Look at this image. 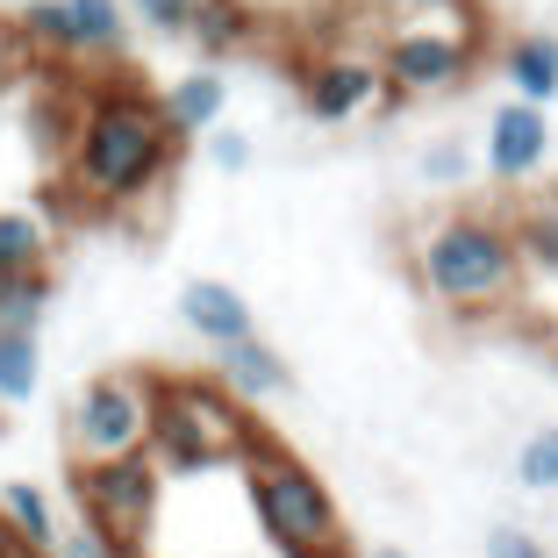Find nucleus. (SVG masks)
<instances>
[{
    "label": "nucleus",
    "mask_w": 558,
    "mask_h": 558,
    "mask_svg": "<svg viewBox=\"0 0 558 558\" xmlns=\"http://www.w3.org/2000/svg\"><path fill=\"white\" fill-rule=\"evenodd\" d=\"M180 165V136L165 130L158 94L136 80H94L65 122V201L86 215H122L150 201Z\"/></svg>",
    "instance_id": "obj_1"
},
{
    "label": "nucleus",
    "mask_w": 558,
    "mask_h": 558,
    "mask_svg": "<svg viewBox=\"0 0 558 558\" xmlns=\"http://www.w3.org/2000/svg\"><path fill=\"white\" fill-rule=\"evenodd\" d=\"M409 272L444 315H501L523 294V258H515L509 215L451 208L409 236Z\"/></svg>",
    "instance_id": "obj_2"
},
{
    "label": "nucleus",
    "mask_w": 558,
    "mask_h": 558,
    "mask_svg": "<svg viewBox=\"0 0 558 558\" xmlns=\"http://www.w3.org/2000/svg\"><path fill=\"white\" fill-rule=\"evenodd\" d=\"M258 415L201 373H150V465L172 480L215 473V465H244V451L258 444Z\"/></svg>",
    "instance_id": "obj_3"
},
{
    "label": "nucleus",
    "mask_w": 558,
    "mask_h": 558,
    "mask_svg": "<svg viewBox=\"0 0 558 558\" xmlns=\"http://www.w3.org/2000/svg\"><path fill=\"white\" fill-rule=\"evenodd\" d=\"M244 501H251V523H258V537L272 544L279 558H337L351 551L344 537V509H337V494H329V480L315 473L308 459H294L287 444L258 437L244 451Z\"/></svg>",
    "instance_id": "obj_4"
},
{
    "label": "nucleus",
    "mask_w": 558,
    "mask_h": 558,
    "mask_svg": "<svg viewBox=\"0 0 558 558\" xmlns=\"http://www.w3.org/2000/svg\"><path fill=\"white\" fill-rule=\"evenodd\" d=\"M480 44H487V15L473 8H451V15H415V22H387L373 44L379 58V86H387V108L401 100H444L459 94L480 65Z\"/></svg>",
    "instance_id": "obj_5"
},
{
    "label": "nucleus",
    "mask_w": 558,
    "mask_h": 558,
    "mask_svg": "<svg viewBox=\"0 0 558 558\" xmlns=\"http://www.w3.org/2000/svg\"><path fill=\"white\" fill-rule=\"evenodd\" d=\"M72 501H80V523L94 537H108L122 558H136L158 530V501H165V473L150 465V451L108 465H72Z\"/></svg>",
    "instance_id": "obj_6"
},
{
    "label": "nucleus",
    "mask_w": 558,
    "mask_h": 558,
    "mask_svg": "<svg viewBox=\"0 0 558 558\" xmlns=\"http://www.w3.org/2000/svg\"><path fill=\"white\" fill-rule=\"evenodd\" d=\"M72 465H108L150 444V373H100L65 409Z\"/></svg>",
    "instance_id": "obj_7"
},
{
    "label": "nucleus",
    "mask_w": 558,
    "mask_h": 558,
    "mask_svg": "<svg viewBox=\"0 0 558 558\" xmlns=\"http://www.w3.org/2000/svg\"><path fill=\"white\" fill-rule=\"evenodd\" d=\"M301 108L315 122H351L365 108H387V86H379V58L373 50H315L301 65Z\"/></svg>",
    "instance_id": "obj_8"
},
{
    "label": "nucleus",
    "mask_w": 558,
    "mask_h": 558,
    "mask_svg": "<svg viewBox=\"0 0 558 558\" xmlns=\"http://www.w3.org/2000/svg\"><path fill=\"white\" fill-rule=\"evenodd\" d=\"M544 158H551V122H544V108H530V100H509V108H494L487 116V172L501 186L530 180V172H544Z\"/></svg>",
    "instance_id": "obj_9"
},
{
    "label": "nucleus",
    "mask_w": 558,
    "mask_h": 558,
    "mask_svg": "<svg viewBox=\"0 0 558 558\" xmlns=\"http://www.w3.org/2000/svg\"><path fill=\"white\" fill-rule=\"evenodd\" d=\"M180 323L194 329L201 344H244V337H258V329H251V301L236 294L230 279H186L180 287Z\"/></svg>",
    "instance_id": "obj_10"
},
{
    "label": "nucleus",
    "mask_w": 558,
    "mask_h": 558,
    "mask_svg": "<svg viewBox=\"0 0 558 558\" xmlns=\"http://www.w3.org/2000/svg\"><path fill=\"white\" fill-rule=\"evenodd\" d=\"M215 379L230 387L244 409H258V401H279L287 387H294V373H287V359H279L265 337H244V344H222L215 351Z\"/></svg>",
    "instance_id": "obj_11"
},
{
    "label": "nucleus",
    "mask_w": 558,
    "mask_h": 558,
    "mask_svg": "<svg viewBox=\"0 0 558 558\" xmlns=\"http://www.w3.org/2000/svg\"><path fill=\"white\" fill-rule=\"evenodd\" d=\"M58 8H65V65L130 50V8L122 0H58Z\"/></svg>",
    "instance_id": "obj_12"
},
{
    "label": "nucleus",
    "mask_w": 558,
    "mask_h": 558,
    "mask_svg": "<svg viewBox=\"0 0 558 558\" xmlns=\"http://www.w3.org/2000/svg\"><path fill=\"white\" fill-rule=\"evenodd\" d=\"M222 100H230L222 72H186V80H172L158 94V116H165V130L186 144V136H208L215 122H222Z\"/></svg>",
    "instance_id": "obj_13"
},
{
    "label": "nucleus",
    "mask_w": 558,
    "mask_h": 558,
    "mask_svg": "<svg viewBox=\"0 0 558 558\" xmlns=\"http://www.w3.org/2000/svg\"><path fill=\"white\" fill-rule=\"evenodd\" d=\"M501 72H509L515 100H530V108L558 100V44L551 36H509L501 44Z\"/></svg>",
    "instance_id": "obj_14"
},
{
    "label": "nucleus",
    "mask_w": 558,
    "mask_h": 558,
    "mask_svg": "<svg viewBox=\"0 0 558 558\" xmlns=\"http://www.w3.org/2000/svg\"><path fill=\"white\" fill-rule=\"evenodd\" d=\"M0 523H8V537L29 558H50V544H58V509H50V494L29 487V480H8L0 487Z\"/></svg>",
    "instance_id": "obj_15"
},
{
    "label": "nucleus",
    "mask_w": 558,
    "mask_h": 558,
    "mask_svg": "<svg viewBox=\"0 0 558 558\" xmlns=\"http://www.w3.org/2000/svg\"><path fill=\"white\" fill-rule=\"evenodd\" d=\"M509 236H515V258L523 272H544L558 279V194H537L509 215Z\"/></svg>",
    "instance_id": "obj_16"
},
{
    "label": "nucleus",
    "mask_w": 558,
    "mask_h": 558,
    "mask_svg": "<svg viewBox=\"0 0 558 558\" xmlns=\"http://www.w3.org/2000/svg\"><path fill=\"white\" fill-rule=\"evenodd\" d=\"M50 272V222L36 208H0V279Z\"/></svg>",
    "instance_id": "obj_17"
},
{
    "label": "nucleus",
    "mask_w": 558,
    "mask_h": 558,
    "mask_svg": "<svg viewBox=\"0 0 558 558\" xmlns=\"http://www.w3.org/2000/svg\"><path fill=\"white\" fill-rule=\"evenodd\" d=\"M251 29H258V8H251V0H201L194 22H186L201 58H230L236 44H251Z\"/></svg>",
    "instance_id": "obj_18"
},
{
    "label": "nucleus",
    "mask_w": 558,
    "mask_h": 558,
    "mask_svg": "<svg viewBox=\"0 0 558 558\" xmlns=\"http://www.w3.org/2000/svg\"><path fill=\"white\" fill-rule=\"evenodd\" d=\"M44 308H50V272L0 279V337H36Z\"/></svg>",
    "instance_id": "obj_19"
},
{
    "label": "nucleus",
    "mask_w": 558,
    "mask_h": 558,
    "mask_svg": "<svg viewBox=\"0 0 558 558\" xmlns=\"http://www.w3.org/2000/svg\"><path fill=\"white\" fill-rule=\"evenodd\" d=\"M44 379V351L36 337H0V401H29Z\"/></svg>",
    "instance_id": "obj_20"
},
{
    "label": "nucleus",
    "mask_w": 558,
    "mask_h": 558,
    "mask_svg": "<svg viewBox=\"0 0 558 558\" xmlns=\"http://www.w3.org/2000/svg\"><path fill=\"white\" fill-rule=\"evenodd\" d=\"M515 480H523L530 494H558V429L523 437V451H515Z\"/></svg>",
    "instance_id": "obj_21"
},
{
    "label": "nucleus",
    "mask_w": 558,
    "mask_h": 558,
    "mask_svg": "<svg viewBox=\"0 0 558 558\" xmlns=\"http://www.w3.org/2000/svg\"><path fill=\"white\" fill-rule=\"evenodd\" d=\"M122 8H130V22H144L150 36H186L201 0H122Z\"/></svg>",
    "instance_id": "obj_22"
},
{
    "label": "nucleus",
    "mask_w": 558,
    "mask_h": 558,
    "mask_svg": "<svg viewBox=\"0 0 558 558\" xmlns=\"http://www.w3.org/2000/svg\"><path fill=\"white\" fill-rule=\"evenodd\" d=\"M487 558H551V551H544V537H530V530L494 523L487 530Z\"/></svg>",
    "instance_id": "obj_23"
},
{
    "label": "nucleus",
    "mask_w": 558,
    "mask_h": 558,
    "mask_svg": "<svg viewBox=\"0 0 558 558\" xmlns=\"http://www.w3.org/2000/svg\"><path fill=\"white\" fill-rule=\"evenodd\" d=\"M50 558H122L108 537H94L86 523H72V530H58V544H50Z\"/></svg>",
    "instance_id": "obj_24"
},
{
    "label": "nucleus",
    "mask_w": 558,
    "mask_h": 558,
    "mask_svg": "<svg viewBox=\"0 0 558 558\" xmlns=\"http://www.w3.org/2000/svg\"><path fill=\"white\" fill-rule=\"evenodd\" d=\"M208 158H215V172H244V165H251V136L215 130V136H208Z\"/></svg>",
    "instance_id": "obj_25"
},
{
    "label": "nucleus",
    "mask_w": 558,
    "mask_h": 558,
    "mask_svg": "<svg viewBox=\"0 0 558 558\" xmlns=\"http://www.w3.org/2000/svg\"><path fill=\"white\" fill-rule=\"evenodd\" d=\"M423 180H437V186L465 180V150H459V144H437V150H423Z\"/></svg>",
    "instance_id": "obj_26"
},
{
    "label": "nucleus",
    "mask_w": 558,
    "mask_h": 558,
    "mask_svg": "<svg viewBox=\"0 0 558 558\" xmlns=\"http://www.w3.org/2000/svg\"><path fill=\"white\" fill-rule=\"evenodd\" d=\"M379 15H395V22H415V15H451V8H473V0H373Z\"/></svg>",
    "instance_id": "obj_27"
},
{
    "label": "nucleus",
    "mask_w": 558,
    "mask_h": 558,
    "mask_svg": "<svg viewBox=\"0 0 558 558\" xmlns=\"http://www.w3.org/2000/svg\"><path fill=\"white\" fill-rule=\"evenodd\" d=\"M22 65H29V58H22V44H15V29H8V15H0V94H8V86L22 80Z\"/></svg>",
    "instance_id": "obj_28"
},
{
    "label": "nucleus",
    "mask_w": 558,
    "mask_h": 558,
    "mask_svg": "<svg viewBox=\"0 0 558 558\" xmlns=\"http://www.w3.org/2000/svg\"><path fill=\"white\" fill-rule=\"evenodd\" d=\"M0 558H29V551H22L15 537H8V523H0Z\"/></svg>",
    "instance_id": "obj_29"
},
{
    "label": "nucleus",
    "mask_w": 558,
    "mask_h": 558,
    "mask_svg": "<svg viewBox=\"0 0 558 558\" xmlns=\"http://www.w3.org/2000/svg\"><path fill=\"white\" fill-rule=\"evenodd\" d=\"M365 558H409V551H395V544H379V551H365Z\"/></svg>",
    "instance_id": "obj_30"
},
{
    "label": "nucleus",
    "mask_w": 558,
    "mask_h": 558,
    "mask_svg": "<svg viewBox=\"0 0 558 558\" xmlns=\"http://www.w3.org/2000/svg\"><path fill=\"white\" fill-rule=\"evenodd\" d=\"M337 558H365V551H337Z\"/></svg>",
    "instance_id": "obj_31"
},
{
    "label": "nucleus",
    "mask_w": 558,
    "mask_h": 558,
    "mask_svg": "<svg viewBox=\"0 0 558 558\" xmlns=\"http://www.w3.org/2000/svg\"><path fill=\"white\" fill-rule=\"evenodd\" d=\"M551 44H558V36H551Z\"/></svg>",
    "instance_id": "obj_32"
}]
</instances>
